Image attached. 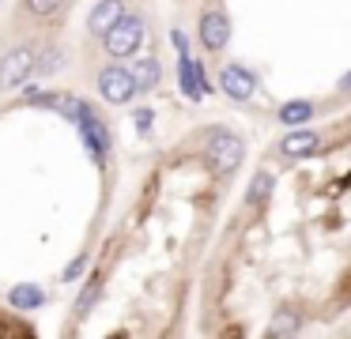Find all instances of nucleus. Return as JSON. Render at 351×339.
<instances>
[{
  "label": "nucleus",
  "mask_w": 351,
  "mask_h": 339,
  "mask_svg": "<svg viewBox=\"0 0 351 339\" xmlns=\"http://www.w3.org/2000/svg\"><path fill=\"white\" fill-rule=\"evenodd\" d=\"M102 42H106L110 57H117V60L132 57V53L144 45V19H140V15H121V19L102 34Z\"/></svg>",
  "instance_id": "nucleus-1"
},
{
  "label": "nucleus",
  "mask_w": 351,
  "mask_h": 339,
  "mask_svg": "<svg viewBox=\"0 0 351 339\" xmlns=\"http://www.w3.org/2000/svg\"><path fill=\"white\" fill-rule=\"evenodd\" d=\"M121 15H125V4H121V0H99V4H95V12L87 15V30L102 38L117 19H121Z\"/></svg>",
  "instance_id": "nucleus-9"
},
{
  "label": "nucleus",
  "mask_w": 351,
  "mask_h": 339,
  "mask_svg": "<svg viewBox=\"0 0 351 339\" xmlns=\"http://www.w3.org/2000/svg\"><path fill=\"white\" fill-rule=\"evenodd\" d=\"M99 298H102V279L95 275L91 283L84 286V294H80V298H76V316H87V313H91V309H95V301H99Z\"/></svg>",
  "instance_id": "nucleus-13"
},
{
  "label": "nucleus",
  "mask_w": 351,
  "mask_h": 339,
  "mask_svg": "<svg viewBox=\"0 0 351 339\" xmlns=\"http://www.w3.org/2000/svg\"><path fill=\"white\" fill-rule=\"evenodd\" d=\"M76 125H80V140L87 143V151H91V158L102 166V162L110 158V128L102 125V117L91 110V105H87V110L76 117Z\"/></svg>",
  "instance_id": "nucleus-3"
},
{
  "label": "nucleus",
  "mask_w": 351,
  "mask_h": 339,
  "mask_svg": "<svg viewBox=\"0 0 351 339\" xmlns=\"http://www.w3.org/2000/svg\"><path fill=\"white\" fill-rule=\"evenodd\" d=\"M84 268H87V256H76V260L64 268V279H69V283H72V279H80V275H84Z\"/></svg>",
  "instance_id": "nucleus-18"
},
{
  "label": "nucleus",
  "mask_w": 351,
  "mask_h": 339,
  "mask_svg": "<svg viewBox=\"0 0 351 339\" xmlns=\"http://www.w3.org/2000/svg\"><path fill=\"white\" fill-rule=\"evenodd\" d=\"M219 87H223V95H227V98L245 102V98H253V90H257V75H253L245 64H227L219 72Z\"/></svg>",
  "instance_id": "nucleus-6"
},
{
  "label": "nucleus",
  "mask_w": 351,
  "mask_h": 339,
  "mask_svg": "<svg viewBox=\"0 0 351 339\" xmlns=\"http://www.w3.org/2000/svg\"><path fill=\"white\" fill-rule=\"evenodd\" d=\"M295 331H298L295 313H276V321L268 324V336H276V339H287V336H295Z\"/></svg>",
  "instance_id": "nucleus-15"
},
{
  "label": "nucleus",
  "mask_w": 351,
  "mask_h": 339,
  "mask_svg": "<svg viewBox=\"0 0 351 339\" xmlns=\"http://www.w3.org/2000/svg\"><path fill=\"white\" fill-rule=\"evenodd\" d=\"M268 192H272V173H257L250 185V203H261L268 200Z\"/></svg>",
  "instance_id": "nucleus-16"
},
{
  "label": "nucleus",
  "mask_w": 351,
  "mask_h": 339,
  "mask_svg": "<svg viewBox=\"0 0 351 339\" xmlns=\"http://www.w3.org/2000/svg\"><path fill=\"white\" fill-rule=\"evenodd\" d=\"M57 64H61V53H53V57H46V64H42V72H46V75H49V72H53V68H57Z\"/></svg>",
  "instance_id": "nucleus-21"
},
{
  "label": "nucleus",
  "mask_w": 351,
  "mask_h": 339,
  "mask_svg": "<svg viewBox=\"0 0 351 339\" xmlns=\"http://www.w3.org/2000/svg\"><path fill=\"white\" fill-rule=\"evenodd\" d=\"M27 8H31L34 15H53L57 8H61V0H27Z\"/></svg>",
  "instance_id": "nucleus-17"
},
{
  "label": "nucleus",
  "mask_w": 351,
  "mask_h": 339,
  "mask_svg": "<svg viewBox=\"0 0 351 339\" xmlns=\"http://www.w3.org/2000/svg\"><path fill=\"white\" fill-rule=\"evenodd\" d=\"M280 151L287 158H306V155H317L321 151V136L310 132V128H298V132H287L280 140Z\"/></svg>",
  "instance_id": "nucleus-8"
},
{
  "label": "nucleus",
  "mask_w": 351,
  "mask_h": 339,
  "mask_svg": "<svg viewBox=\"0 0 351 339\" xmlns=\"http://www.w3.org/2000/svg\"><path fill=\"white\" fill-rule=\"evenodd\" d=\"M208 166H212L215 173H230L238 162H242V155H245V143H242V136H234V132H215L212 140H208Z\"/></svg>",
  "instance_id": "nucleus-2"
},
{
  "label": "nucleus",
  "mask_w": 351,
  "mask_h": 339,
  "mask_svg": "<svg viewBox=\"0 0 351 339\" xmlns=\"http://www.w3.org/2000/svg\"><path fill=\"white\" fill-rule=\"evenodd\" d=\"M99 95L106 98L110 105H121V102H129V98L136 95V79H132L129 68L106 64V68L99 72Z\"/></svg>",
  "instance_id": "nucleus-4"
},
{
  "label": "nucleus",
  "mask_w": 351,
  "mask_h": 339,
  "mask_svg": "<svg viewBox=\"0 0 351 339\" xmlns=\"http://www.w3.org/2000/svg\"><path fill=\"white\" fill-rule=\"evenodd\" d=\"M31 75H34V49L31 45H16L12 53H4V60H0V87L12 90L19 83H27Z\"/></svg>",
  "instance_id": "nucleus-5"
},
{
  "label": "nucleus",
  "mask_w": 351,
  "mask_h": 339,
  "mask_svg": "<svg viewBox=\"0 0 351 339\" xmlns=\"http://www.w3.org/2000/svg\"><path fill=\"white\" fill-rule=\"evenodd\" d=\"M313 117V105L310 102H287L280 110V121L283 125H302V121H310Z\"/></svg>",
  "instance_id": "nucleus-14"
},
{
  "label": "nucleus",
  "mask_w": 351,
  "mask_h": 339,
  "mask_svg": "<svg viewBox=\"0 0 351 339\" xmlns=\"http://www.w3.org/2000/svg\"><path fill=\"white\" fill-rule=\"evenodd\" d=\"M174 45H178V57H189V38L182 30H174Z\"/></svg>",
  "instance_id": "nucleus-20"
},
{
  "label": "nucleus",
  "mask_w": 351,
  "mask_h": 339,
  "mask_svg": "<svg viewBox=\"0 0 351 339\" xmlns=\"http://www.w3.org/2000/svg\"><path fill=\"white\" fill-rule=\"evenodd\" d=\"M12 305H16L19 313L38 309V305H46V290H42V286H34V283H23V286H16V290H12Z\"/></svg>",
  "instance_id": "nucleus-11"
},
{
  "label": "nucleus",
  "mask_w": 351,
  "mask_h": 339,
  "mask_svg": "<svg viewBox=\"0 0 351 339\" xmlns=\"http://www.w3.org/2000/svg\"><path fill=\"white\" fill-rule=\"evenodd\" d=\"M132 79H136V90H152L155 83H159V60L155 57H144L136 60V68H129Z\"/></svg>",
  "instance_id": "nucleus-12"
},
{
  "label": "nucleus",
  "mask_w": 351,
  "mask_h": 339,
  "mask_svg": "<svg viewBox=\"0 0 351 339\" xmlns=\"http://www.w3.org/2000/svg\"><path fill=\"white\" fill-rule=\"evenodd\" d=\"M132 121H136L140 132H147V128H152V110H136V117H132Z\"/></svg>",
  "instance_id": "nucleus-19"
},
{
  "label": "nucleus",
  "mask_w": 351,
  "mask_h": 339,
  "mask_svg": "<svg viewBox=\"0 0 351 339\" xmlns=\"http://www.w3.org/2000/svg\"><path fill=\"white\" fill-rule=\"evenodd\" d=\"M230 42V19L223 12H208L200 15V45L212 53H219L223 45Z\"/></svg>",
  "instance_id": "nucleus-7"
},
{
  "label": "nucleus",
  "mask_w": 351,
  "mask_h": 339,
  "mask_svg": "<svg viewBox=\"0 0 351 339\" xmlns=\"http://www.w3.org/2000/svg\"><path fill=\"white\" fill-rule=\"evenodd\" d=\"M178 79H182V90H185V98H193V102H200V98L208 95L204 68H200V64H193L189 57H182V64H178Z\"/></svg>",
  "instance_id": "nucleus-10"
}]
</instances>
